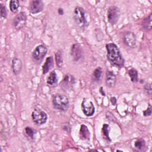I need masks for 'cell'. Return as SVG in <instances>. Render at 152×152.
Listing matches in <instances>:
<instances>
[{"instance_id": "6da1fadb", "label": "cell", "mask_w": 152, "mask_h": 152, "mask_svg": "<svg viewBox=\"0 0 152 152\" xmlns=\"http://www.w3.org/2000/svg\"><path fill=\"white\" fill-rule=\"evenodd\" d=\"M107 58L108 61L113 65L122 67L124 66L125 60L117 45L113 43L106 44Z\"/></svg>"}, {"instance_id": "7a4b0ae2", "label": "cell", "mask_w": 152, "mask_h": 152, "mask_svg": "<svg viewBox=\"0 0 152 152\" xmlns=\"http://www.w3.org/2000/svg\"><path fill=\"white\" fill-rule=\"evenodd\" d=\"M52 103L53 107L61 111H66L69 107L68 97L63 94H56L53 96Z\"/></svg>"}, {"instance_id": "3957f363", "label": "cell", "mask_w": 152, "mask_h": 152, "mask_svg": "<svg viewBox=\"0 0 152 152\" xmlns=\"http://www.w3.org/2000/svg\"><path fill=\"white\" fill-rule=\"evenodd\" d=\"M73 17L75 23L80 28L84 29L88 26V23L85 15V11L82 7H76L74 8Z\"/></svg>"}, {"instance_id": "277c9868", "label": "cell", "mask_w": 152, "mask_h": 152, "mask_svg": "<svg viewBox=\"0 0 152 152\" xmlns=\"http://www.w3.org/2000/svg\"><path fill=\"white\" fill-rule=\"evenodd\" d=\"M31 118L33 122L39 125L46 123L48 119L46 113L39 107H35L31 113Z\"/></svg>"}, {"instance_id": "5b68a950", "label": "cell", "mask_w": 152, "mask_h": 152, "mask_svg": "<svg viewBox=\"0 0 152 152\" xmlns=\"http://www.w3.org/2000/svg\"><path fill=\"white\" fill-rule=\"evenodd\" d=\"M48 49L43 45H39L36 47L32 52V58L35 62L40 63L46 55Z\"/></svg>"}, {"instance_id": "8992f818", "label": "cell", "mask_w": 152, "mask_h": 152, "mask_svg": "<svg viewBox=\"0 0 152 152\" xmlns=\"http://www.w3.org/2000/svg\"><path fill=\"white\" fill-rule=\"evenodd\" d=\"M121 12L119 9L116 6H111L107 10L108 21L112 24L115 25L117 23L120 17Z\"/></svg>"}, {"instance_id": "52a82bcc", "label": "cell", "mask_w": 152, "mask_h": 152, "mask_svg": "<svg viewBox=\"0 0 152 152\" xmlns=\"http://www.w3.org/2000/svg\"><path fill=\"white\" fill-rule=\"evenodd\" d=\"M27 15L24 12H20L12 20V26L17 30L21 29L26 24Z\"/></svg>"}, {"instance_id": "ba28073f", "label": "cell", "mask_w": 152, "mask_h": 152, "mask_svg": "<svg viewBox=\"0 0 152 152\" xmlns=\"http://www.w3.org/2000/svg\"><path fill=\"white\" fill-rule=\"evenodd\" d=\"M81 109L83 113L87 116H91L95 111L93 102L88 99L84 98L81 103Z\"/></svg>"}, {"instance_id": "9c48e42d", "label": "cell", "mask_w": 152, "mask_h": 152, "mask_svg": "<svg viewBox=\"0 0 152 152\" xmlns=\"http://www.w3.org/2000/svg\"><path fill=\"white\" fill-rule=\"evenodd\" d=\"M71 55L75 62L81 61L83 58V50L81 46L79 43H75L71 48Z\"/></svg>"}, {"instance_id": "30bf717a", "label": "cell", "mask_w": 152, "mask_h": 152, "mask_svg": "<svg viewBox=\"0 0 152 152\" xmlns=\"http://www.w3.org/2000/svg\"><path fill=\"white\" fill-rule=\"evenodd\" d=\"M75 83V79L74 77L70 74L65 75L63 80L60 83V86L65 90H69L72 89Z\"/></svg>"}, {"instance_id": "8fae6325", "label": "cell", "mask_w": 152, "mask_h": 152, "mask_svg": "<svg viewBox=\"0 0 152 152\" xmlns=\"http://www.w3.org/2000/svg\"><path fill=\"white\" fill-rule=\"evenodd\" d=\"M123 40L124 43L130 48H133L136 46V36L131 31H126L124 34Z\"/></svg>"}, {"instance_id": "7c38bea8", "label": "cell", "mask_w": 152, "mask_h": 152, "mask_svg": "<svg viewBox=\"0 0 152 152\" xmlns=\"http://www.w3.org/2000/svg\"><path fill=\"white\" fill-rule=\"evenodd\" d=\"M43 3L40 0H33L30 3L29 10L32 14H37L41 12L43 10Z\"/></svg>"}, {"instance_id": "4fadbf2b", "label": "cell", "mask_w": 152, "mask_h": 152, "mask_svg": "<svg viewBox=\"0 0 152 152\" xmlns=\"http://www.w3.org/2000/svg\"><path fill=\"white\" fill-rule=\"evenodd\" d=\"M116 77L115 74L111 71L107 70L106 72V84L108 87H113L115 86Z\"/></svg>"}, {"instance_id": "5bb4252c", "label": "cell", "mask_w": 152, "mask_h": 152, "mask_svg": "<svg viewBox=\"0 0 152 152\" xmlns=\"http://www.w3.org/2000/svg\"><path fill=\"white\" fill-rule=\"evenodd\" d=\"M11 68L13 73L15 75L20 74L22 69V62L21 59L16 57L14 58L12 61Z\"/></svg>"}, {"instance_id": "9a60e30c", "label": "cell", "mask_w": 152, "mask_h": 152, "mask_svg": "<svg viewBox=\"0 0 152 152\" xmlns=\"http://www.w3.org/2000/svg\"><path fill=\"white\" fill-rule=\"evenodd\" d=\"M58 77L55 71H52L47 78V84L51 87H55L58 84Z\"/></svg>"}, {"instance_id": "2e32d148", "label": "cell", "mask_w": 152, "mask_h": 152, "mask_svg": "<svg viewBox=\"0 0 152 152\" xmlns=\"http://www.w3.org/2000/svg\"><path fill=\"white\" fill-rule=\"evenodd\" d=\"M54 66V62L52 56H50L48 57L45 61V64H43L42 66V72L43 74H46L48 73V71H49L50 69H51Z\"/></svg>"}, {"instance_id": "e0dca14e", "label": "cell", "mask_w": 152, "mask_h": 152, "mask_svg": "<svg viewBox=\"0 0 152 152\" xmlns=\"http://www.w3.org/2000/svg\"><path fill=\"white\" fill-rule=\"evenodd\" d=\"M80 138L83 140H88L90 139V131L88 129L87 127L84 124H82L81 125L80 129Z\"/></svg>"}, {"instance_id": "ac0fdd59", "label": "cell", "mask_w": 152, "mask_h": 152, "mask_svg": "<svg viewBox=\"0 0 152 152\" xmlns=\"http://www.w3.org/2000/svg\"><path fill=\"white\" fill-rule=\"evenodd\" d=\"M135 148L140 151H145V142L142 138H138L136 140L134 143Z\"/></svg>"}, {"instance_id": "d6986e66", "label": "cell", "mask_w": 152, "mask_h": 152, "mask_svg": "<svg viewBox=\"0 0 152 152\" xmlns=\"http://www.w3.org/2000/svg\"><path fill=\"white\" fill-rule=\"evenodd\" d=\"M151 16L152 14L150 13L149 15L142 21V26L145 30H150L151 29Z\"/></svg>"}, {"instance_id": "ffe728a7", "label": "cell", "mask_w": 152, "mask_h": 152, "mask_svg": "<svg viewBox=\"0 0 152 152\" xmlns=\"http://www.w3.org/2000/svg\"><path fill=\"white\" fill-rule=\"evenodd\" d=\"M24 133L28 139L33 140L34 138L35 135L37 133V131L31 127L27 126L24 129Z\"/></svg>"}, {"instance_id": "44dd1931", "label": "cell", "mask_w": 152, "mask_h": 152, "mask_svg": "<svg viewBox=\"0 0 152 152\" xmlns=\"http://www.w3.org/2000/svg\"><path fill=\"white\" fill-rule=\"evenodd\" d=\"M55 60L57 66L59 68L62 67L63 65V54L62 51L61 50H59L55 53Z\"/></svg>"}, {"instance_id": "7402d4cb", "label": "cell", "mask_w": 152, "mask_h": 152, "mask_svg": "<svg viewBox=\"0 0 152 152\" xmlns=\"http://www.w3.org/2000/svg\"><path fill=\"white\" fill-rule=\"evenodd\" d=\"M102 72H103V70L102 68L100 66L96 68L92 75V77L93 78L94 80L95 81H99L101 80L102 77Z\"/></svg>"}, {"instance_id": "603a6c76", "label": "cell", "mask_w": 152, "mask_h": 152, "mask_svg": "<svg viewBox=\"0 0 152 152\" xmlns=\"http://www.w3.org/2000/svg\"><path fill=\"white\" fill-rule=\"evenodd\" d=\"M128 75H129V77L131 78V80L133 83H137L138 81V72L137 69L135 68H131L128 71Z\"/></svg>"}, {"instance_id": "cb8c5ba5", "label": "cell", "mask_w": 152, "mask_h": 152, "mask_svg": "<svg viewBox=\"0 0 152 152\" xmlns=\"http://www.w3.org/2000/svg\"><path fill=\"white\" fill-rule=\"evenodd\" d=\"M20 3L18 0H11L10 1V9L13 13H15L18 9Z\"/></svg>"}, {"instance_id": "d4e9b609", "label": "cell", "mask_w": 152, "mask_h": 152, "mask_svg": "<svg viewBox=\"0 0 152 152\" xmlns=\"http://www.w3.org/2000/svg\"><path fill=\"white\" fill-rule=\"evenodd\" d=\"M109 130H110V128H109V126L107 124H104L103 125V127H102L103 134L109 141H110V139L109 136Z\"/></svg>"}, {"instance_id": "484cf974", "label": "cell", "mask_w": 152, "mask_h": 152, "mask_svg": "<svg viewBox=\"0 0 152 152\" xmlns=\"http://www.w3.org/2000/svg\"><path fill=\"white\" fill-rule=\"evenodd\" d=\"M0 10H1V17L5 18L7 15V11L5 6L3 4H0Z\"/></svg>"}, {"instance_id": "4316f807", "label": "cell", "mask_w": 152, "mask_h": 152, "mask_svg": "<svg viewBox=\"0 0 152 152\" xmlns=\"http://www.w3.org/2000/svg\"><path fill=\"white\" fill-rule=\"evenodd\" d=\"M144 90L147 94L150 95L151 93V85L150 83H146L144 86Z\"/></svg>"}, {"instance_id": "83f0119b", "label": "cell", "mask_w": 152, "mask_h": 152, "mask_svg": "<svg viewBox=\"0 0 152 152\" xmlns=\"http://www.w3.org/2000/svg\"><path fill=\"white\" fill-rule=\"evenodd\" d=\"M143 113H144V115L145 116H148L151 115V106L150 104L148 105V107L147 108V109L143 112Z\"/></svg>"}, {"instance_id": "f1b7e54d", "label": "cell", "mask_w": 152, "mask_h": 152, "mask_svg": "<svg viewBox=\"0 0 152 152\" xmlns=\"http://www.w3.org/2000/svg\"><path fill=\"white\" fill-rule=\"evenodd\" d=\"M110 102H111V103H112V104H115V103H116V98L115 97H111L110 98Z\"/></svg>"}, {"instance_id": "f546056e", "label": "cell", "mask_w": 152, "mask_h": 152, "mask_svg": "<svg viewBox=\"0 0 152 152\" xmlns=\"http://www.w3.org/2000/svg\"><path fill=\"white\" fill-rule=\"evenodd\" d=\"M58 14L59 15H63L64 14V11H63V9L62 8H58Z\"/></svg>"}, {"instance_id": "4dcf8cb0", "label": "cell", "mask_w": 152, "mask_h": 152, "mask_svg": "<svg viewBox=\"0 0 152 152\" xmlns=\"http://www.w3.org/2000/svg\"><path fill=\"white\" fill-rule=\"evenodd\" d=\"M100 92L102 93V94H103V96H105V93H103V91H102V87H101V88H100Z\"/></svg>"}]
</instances>
